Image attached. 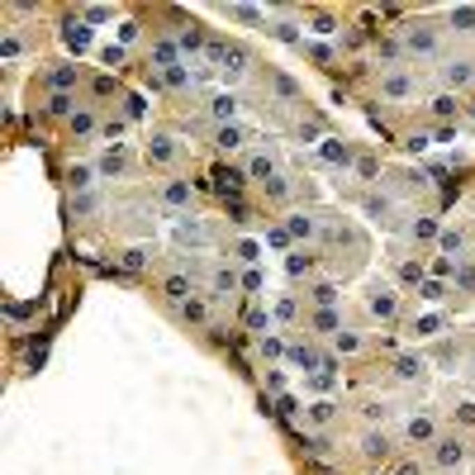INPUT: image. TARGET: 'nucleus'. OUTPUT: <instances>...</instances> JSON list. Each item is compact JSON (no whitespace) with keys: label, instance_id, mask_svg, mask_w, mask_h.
<instances>
[{"label":"nucleus","instance_id":"nucleus-40","mask_svg":"<svg viewBox=\"0 0 475 475\" xmlns=\"http://www.w3.org/2000/svg\"><path fill=\"white\" fill-rule=\"evenodd\" d=\"M333 347H338V352H357V347H361V338H357V333H338V338H333Z\"/></svg>","mask_w":475,"mask_h":475},{"label":"nucleus","instance_id":"nucleus-35","mask_svg":"<svg viewBox=\"0 0 475 475\" xmlns=\"http://www.w3.org/2000/svg\"><path fill=\"white\" fill-rule=\"evenodd\" d=\"M286 352H290V347L281 343V338H271V333L262 338V357H286Z\"/></svg>","mask_w":475,"mask_h":475},{"label":"nucleus","instance_id":"nucleus-9","mask_svg":"<svg viewBox=\"0 0 475 475\" xmlns=\"http://www.w3.org/2000/svg\"><path fill=\"white\" fill-rule=\"evenodd\" d=\"M323 157L333 162V166H352V148H347L343 138H323Z\"/></svg>","mask_w":475,"mask_h":475},{"label":"nucleus","instance_id":"nucleus-18","mask_svg":"<svg viewBox=\"0 0 475 475\" xmlns=\"http://www.w3.org/2000/svg\"><path fill=\"white\" fill-rule=\"evenodd\" d=\"M162 81H166L171 91H185V86H190V72H185V62H176V67H166V72H162Z\"/></svg>","mask_w":475,"mask_h":475},{"label":"nucleus","instance_id":"nucleus-39","mask_svg":"<svg viewBox=\"0 0 475 475\" xmlns=\"http://www.w3.org/2000/svg\"><path fill=\"white\" fill-rule=\"evenodd\" d=\"M91 176H95L91 166H72V190H86V185H91Z\"/></svg>","mask_w":475,"mask_h":475},{"label":"nucleus","instance_id":"nucleus-17","mask_svg":"<svg viewBox=\"0 0 475 475\" xmlns=\"http://www.w3.org/2000/svg\"><path fill=\"white\" fill-rule=\"evenodd\" d=\"M451 29H461V33H475V5H461V10H451Z\"/></svg>","mask_w":475,"mask_h":475},{"label":"nucleus","instance_id":"nucleus-41","mask_svg":"<svg viewBox=\"0 0 475 475\" xmlns=\"http://www.w3.org/2000/svg\"><path fill=\"white\" fill-rule=\"evenodd\" d=\"M176 43H181L185 53H195V48H200L205 38H200V29H185V33H181V38H176Z\"/></svg>","mask_w":475,"mask_h":475},{"label":"nucleus","instance_id":"nucleus-10","mask_svg":"<svg viewBox=\"0 0 475 475\" xmlns=\"http://www.w3.org/2000/svg\"><path fill=\"white\" fill-rule=\"evenodd\" d=\"M380 91H385V95H395V100H404V95L414 91V81L404 77V72H390V77H380Z\"/></svg>","mask_w":475,"mask_h":475},{"label":"nucleus","instance_id":"nucleus-12","mask_svg":"<svg viewBox=\"0 0 475 475\" xmlns=\"http://www.w3.org/2000/svg\"><path fill=\"white\" fill-rule=\"evenodd\" d=\"M48 81H53V91H57V95H67V91H72V86L81 81V67H57Z\"/></svg>","mask_w":475,"mask_h":475},{"label":"nucleus","instance_id":"nucleus-46","mask_svg":"<svg viewBox=\"0 0 475 475\" xmlns=\"http://www.w3.org/2000/svg\"><path fill=\"white\" fill-rule=\"evenodd\" d=\"M72 129H77V133H91V129H95V114H72Z\"/></svg>","mask_w":475,"mask_h":475},{"label":"nucleus","instance_id":"nucleus-26","mask_svg":"<svg viewBox=\"0 0 475 475\" xmlns=\"http://www.w3.org/2000/svg\"><path fill=\"white\" fill-rule=\"evenodd\" d=\"M309 266H314V257H309V252H290V257H286V271H290V276H304Z\"/></svg>","mask_w":475,"mask_h":475},{"label":"nucleus","instance_id":"nucleus-45","mask_svg":"<svg viewBox=\"0 0 475 475\" xmlns=\"http://www.w3.org/2000/svg\"><path fill=\"white\" fill-rule=\"evenodd\" d=\"M456 286H461V290H475V266H461V271H456Z\"/></svg>","mask_w":475,"mask_h":475},{"label":"nucleus","instance_id":"nucleus-2","mask_svg":"<svg viewBox=\"0 0 475 475\" xmlns=\"http://www.w3.org/2000/svg\"><path fill=\"white\" fill-rule=\"evenodd\" d=\"M62 38H67L72 53H86V48H91V24H86V20H67V24H62Z\"/></svg>","mask_w":475,"mask_h":475},{"label":"nucleus","instance_id":"nucleus-54","mask_svg":"<svg viewBox=\"0 0 475 475\" xmlns=\"http://www.w3.org/2000/svg\"><path fill=\"white\" fill-rule=\"evenodd\" d=\"M95 205H100L95 195H77V214H91V210H95Z\"/></svg>","mask_w":475,"mask_h":475},{"label":"nucleus","instance_id":"nucleus-13","mask_svg":"<svg viewBox=\"0 0 475 475\" xmlns=\"http://www.w3.org/2000/svg\"><path fill=\"white\" fill-rule=\"evenodd\" d=\"M442 77H447V86H471V81H475V67H471V62H447V72H442Z\"/></svg>","mask_w":475,"mask_h":475},{"label":"nucleus","instance_id":"nucleus-21","mask_svg":"<svg viewBox=\"0 0 475 475\" xmlns=\"http://www.w3.org/2000/svg\"><path fill=\"white\" fill-rule=\"evenodd\" d=\"M333 414H338V404H328V399H318V404H309V423H333Z\"/></svg>","mask_w":475,"mask_h":475},{"label":"nucleus","instance_id":"nucleus-24","mask_svg":"<svg viewBox=\"0 0 475 475\" xmlns=\"http://www.w3.org/2000/svg\"><path fill=\"white\" fill-rule=\"evenodd\" d=\"M153 62H157L162 72H166V67H176V43H157V48H153Z\"/></svg>","mask_w":475,"mask_h":475},{"label":"nucleus","instance_id":"nucleus-23","mask_svg":"<svg viewBox=\"0 0 475 475\" xmlns=\"http://www.w3.org/2000/svg\"><path fill=\"white\" fill-rule=\"evenodd\" d=\"M233 286H238V276L228 266H219V271H214V295H233Z\"/></svg>","mask_w":475,"mask_h":475},{"label":"nucleus","instance_id":"nucleus-37","mask_svg":"<svg viewBox=\"0 0 475 475\" xmlns=\"http://www.w3.org/2000/svg\"><path fill=\"white\" fill-rule=\"evenodd\" d=\"M266 195H271V200H286V195H290L286 176H271V181H266Z\"/></svg>","mask_w":475,"mask_h":475},{"label":"nucleus","instance_id":"nucleus-4","mask_svg":"<svg viewBox=\"0 0 475 475\" xmlns=\"http://www.w3.org/2000/svg\"><path fill=\"white\" fill-rule=\"evenodd\" d=\"M361 456H366V461H385V456H390V437H385V433H366V437H361Z\"/></svg>","mask_w":475,"mask_h":475},{"label":"nucleus","instance_id":"nucleus-16","mask_svg":"<svg viewBox=\"0 0 475 475\" xmlns=\"http://www.w3.org/2000/svg\"><path fill=\"white\" fill-rule=\"evenodd\" d=\"M247 176H262V181H271V176H276V162L266 157V153H257V157L247 162Z\"/></svg>","mask_w":475,"mask_h":475},{"label":"nucleus","instance_id":"nucleus-15","mask_svg":"<svg viewBox=\"0 0 475 475\" xmlns=\"http://www.w3.org/2000/svg\"><path fill=\"white\" fill-rule=\"evenodd\" d=\"M214 143H219L224 153H233V148H242V129H238V124H228V129L214 133Z\"/></svg>","mask_w":475,"mask_h":475},{"label":"nucleus","instance_id":"nucleus-57","mask_svg":"<svg viewBox=\"0 0 475 475\" xmlns=\"http://www.w3.org/2000/svg\"><path fill=\"white\" fill-rule=\"evenodd\" d=\"M395 475H423V466H419V461H399Z\"/></svg>","mask_w":475,"mask_h":475},{"label":"nucleus","instance_id":"nucleus-11","mask_svg":"<svg viewBox=\"0 0 475 475\" xmlns=\"http://www.w3.org/2000/svg\"><path fill=\"white\" fill-rule=\"evenodd\" d=\"M404 43H409V53H437V33H428V29H414Z\"/></svg>","mask_w":475,"mask_h":475},{"label":"nucleus","instance_id":"nucleus-53","mask_svg":"<svg viewBox=\"0 0 475 475\" xmlns=\"http://www.w3.org/2000/svg\"><path fill=\"white\" fill-rule=\"evenodd\" d=\"M276 414H281V419H290V414H295V399L281 395V399H276Z\"/></svg>","mask_w":475,"mask_h":475},{"label":"nucleus","instance_id":"nucleus-3","mask_svg":"<svg viewBox=\"0 0 475 475\" xmlns=\"http://www.w3.org/2000/svg\"><path fill=\"white\" fill-rule=\"evenodd\" d=\"M214 181H219L224 200H228V195H238V190L247 185V171H238V166H219V171H214Z\"/></svg>","mask_w":475,"mask_h":475},{"label":"nucleus","instance_id":"nucleus-34","mask_svg":"<svg viewBox=\"0 0 475 475\" xmlns=\"http://www.w3.org/2000/svg\"><path fill=\"white\" fill-rule=\"evenodd\" d=\"M271 81H276V91H281L286 100H295V95H299V86H295V81L286 77V72H276V77H271Z\"/></svg>","mask_w":475,"mask_h":475},{"label":"nucleus","instance_id":"nucleus-30","mask_svg":"<svg viewBox=\"0 0 475 475\" xmlns=\"http://www.w3.org/2000/svg\"><path fill=\"white\" fill-rule=\"evenodd\" d=\"M48 114H77V100H72V95H57V91H53V100H48Z\"/></svg>","mask_w":475,"mask_h":475},{"label":"nucleus","instance_id":"nucleus-27","mask_svg":"<svg viewBox=\"0 0 475 475\" xmlns=\"http://www.w3.org/2000/svg\"><path fill=\"white\" fill-rule=\"evenodd\" d=\"M314 299H318V309H333V304H338V286H328V281L314 286Z\"/></svg>","mask_w":475,"mask_h":475},{"label":"nucleus","instance_id":"nucleus-8","mask_svg":"<svg viewBox=\"0 0 475 475\" xmlns=\"http://www.w3.org/2000/svg\"><path fill=\"white\" fill-rule=\"evenodd\" d=\"M148 157L157 162V166H166V162L176 157V148H171V138H166V133H153V138H148Z\"/></svg>","mask_w":475,"mask_h":475},{"label":"nucleus","instance_id":"nucleus-42","mask_svg":"<svg viewBox=\"0 0 475 475\" xmlns=\"http://www.w3.org/2000/svg\"><path fill=\"white\" fill-rule=\"evenodd\" d=\"M166 200H171V205H185V200H190V190H185L181 181H171V185H166Z\"/></svg>","mask_w":475,"mask_h":475},{"label":"nucleus","instance_id":"nucleus-47","mask_svg":"<svg viewBox=\"0 0 475 475\" xmlns=\"http://www.w3.org/2000/svg\"><path fill=\"white\" fill-rule=\"evenodd\" d=\"M233 252L242 257V262H257V252H262V247H257V242H238Z\"/></svg>","mask_w":475,"mask_h":475},{"label":"nucleus","instance_id":"nucleus-49","mask_svg":"<svg viewBox=\"0 0 475 475\" xmlns=\"http://www.w3.org/2000/svg\"><path fill=\"white\" fill-rule=\"evenodd\" d=\"M143 257H148L143 247H129V252H124V266H129V271H138V266H143Z\"/></svg>","mask_w":475,"mask_h":475},{"label":"nucleus","instance_id":"nucleus-14","mask_svg":"<svg viewBox=\"0 0 475 475\" xmlns=\"http://www.w3.org/2000/svg\"><path fill=\"white\" fill-rule=\"evenodd\" d=\"M404 437H409V442H433V419H409Z\"/></svg>","mask_w":475,"mask_h":475},{"label":"nucleus","instance_id":"nucleus-6","mask_svg":"<svg viewBox=\"0 0 475 475\" xmlns=\"http://www.w3.org/2000/svg\"><path fill=\"white\" fill-rule=\"evenodd\" d=\"M423 371H428V361L414 357V352H404V357L395 361V375H399V380H423Z\"/></svg>","mask_w":475,"mask_h":475},{"label":"nucleus","instance_id":"nucleus-38","mask_svg":"<svg viewBox=\"0 0 475 475\" xmlns=\"http://www.w3.org/2000/svg\"><path fill=\"white\" fill-rule=\"evenodd\" d=\"M419 295H423V299H433V304H437V299H442L447 290H442V281H423V286H419Z\"/></svg>","mask_w":475,"mask_h":475},{"label":"nucleus","instance_id":"nucleus-58","mask_svg":"<svg viewBox=\"0 0 475 475\" xmlns=\"http://www.w3.org/2000/svg\"><path fill=\"white\" fill-rule=\"evenodd\" d=\"M114 91V77H95V95H109Z\"/></svg>","mask_w":475,"mask_h":475},{"label":"nucleus","instance_id":"nucleus-32","mask_svg":"<svg viewBox=\"0 0 475 475\" xmlns=\"http://www.w3.org/2000/svg\"><path fill=\"white\" fill-rule=\"evenodd\" d=\"M109 20H114L109 5H91V10H86V24H109Z\"/></svg>","mask_w":475,"mask_h":475},{"label":"nucleus","instance_id":"nucleus-25","mask_svg":"<svg viewBox=\"0 0 475 475\" xmlns=\"http://www.w3.org/2000/svg\"><path fill=\"white\" fill-rule=\"evenodd\" d=\"M456 109H461V100H456V95H437V100H433V114H437V119H451Z\"/></svg>","mask_w":475,"mask_h":475},{"label":"nucleus","instance_id":"nucleus-43","mask_svg":"<svg viewBox=\"0 0 475 475\" xmlns=\"http://www.w3.org/2000/svg\"><path fill=\"white\" fill-rule=\"evenodd\" d=\"M399 281H419V286H423V266L419 262H404V266H399Z\"/></svg>","mask_w":475,"mask_h":475},{"label":"nucleus","instance_id":"nucleus-7","mask_svg":"<svg viewBox=\"0 0 475 475\" xmlns=\"http://www.w3.org/2000/svg\"><path fill=\"white\" fill-rule=\"evenodd\" d=\"M395 309L399 304H395V290H390V286H380V290L371 295V314L375 318H395Z\"/></svg>","mask_w":475,"mask_h":475},{"label":"nucleus","instance_id":"nucleus-59","mask_svg":"<svg viewBox=\"0 0 475 475\" xmlns=\"http://www.w3.org/2000/svg\"><path fill=\"white\" fill-rule=\"evenodd\" d=\"M456 419H461V423H475V404H461V409H456Z\"/></svg>","mask_w":475,"mask_h":475},{"label":"nucleus","instance_id":"nucleus-36","mask_svg":"<svg viewBox=\"0 0 475 475\" xmlns=\"http://www.w3.org/2000/svg\"><path fill=\"white\" fill-rule=\"evenodd\" d=\"M414 238H419V242L423 238H442L437 233V219H419V224H414Z\"/></svg>","mask_w":475,"mask_h":475},{"label":"nucleus","instance_id":"nucleus-1","mask_svg":"<svg viewBox=\"0 0 475 475\" xmlns=\"http://www.w3.org/2000/svg\"><path fill=\"white\" fill-rule=\"evenodd\" d=\"M433 447H437V451H433V461H437L442 471H451V466L466 461V442H456V437H437Z\"/></svg>","mask_w":475,"mask_h":475},{"label":"nucleus","instance_id":"nucleus-56","mask_svg":"<svg viewBox=\"0 0 475 475\" xmlns=\"http://www.w3.org/2000/svg\"><path fill=\"white\" fill-rule=\"evenodd\" d=\"M100 57H105V67H119V62H124V48H105Z\"/></svg>","mask_w":475,"mask_h":475},{"label":"nucleus","instance_id":"nucleus-22","mask_svg":"<svg viewBox=\"0 0 475 475\" xmlns=\"http://www.w3.org/2000/svg\"><path fill=\"white\" fill-rule=\"evenodd\" d=\"M247 328H252V333H262V338L271 333V314H266L262 304H257V309H247Z\"/></svg>","mask_w":475,"mask_h":475},{"label":"nucleus","instance_id":"nucleus-5","mask_svg":"<svg viewBox=\"0 0 475 475\" xmlns=\"http://www.w3.org/2000/svg\"><path fill=\"white\" fill-rule=\"evenodd\" d=\"M210 114L219 119V129H228L238 119V95H214V105H210Z\"/></svg>","mask_w":475,"mask_h":475},{"label":"nucleus","instance_id":"nucleus-51","mask_svg":"<svg viewBox=\"0 0 475 475\" xmlns=\"http://www.w3.org/2000/svg\"><path fill=\"white\" fill-rule=\"evenodd\" d=\"M323 133V119H309V124H299V138H318Z\"/></svg>","mask_w":475,"mask_h":475},{"label":"nucleus","instance_id":"nucleus-29","mask_svg":"<svg viewBox=\"0 0 475 475\" xmlns=\"http://www.w3.org/2000/svg\"><path fill=\"white\" fill-rule=\"evenodd\" d=\"M286 228H290V238H314V219H304V214H295V219L286 224Z\"/></svg>","mask_w":475,"mask_h":475},{"label":"nucleus","instance_id":"nucleus-44","mask_svg":"<svg viewBox=\"0 0 475 475\" xmlns=\"http://www.w3.org/2000/svg\"><path fill=\"white\" fill-rule=\"evenodd\" d=\"M437 242H442V252H461V233H451V228H442Z\"/></svg>","mask_w":475,"mask_h":475},{"label":"nucleus","instance_id":"nucleus-31","mask_svg":"<svg viewBox=\"0 0 475 475\" xmlns=\"http://www.w3.org/2000/svg\"><path fill=\"white\" fill-rule=\"evenodd\" d=\"M166 295L185 304V295H190V281H185V276H171V281H166Z\"/></svg>","mask_w":475,"mask_h":475},{"label":"nucleus","instance_id":"nucleus-28","mask_svg":"<svg viewBox=\"0 0 475 475\" xmlns=\"http://www.w3.org/2000/svg\"><path fill=\"white\" fill-rule=\"evenodd\" d=\"M314 328H318V333H333V338H338V314H333V309H318V314H314Z\"/></svg>","mask_w":475,"mask_h":475},{"label":"nucleus","instance_id":"nucleus-20","mask_svg":"<svg viewBox=\"0 0 475 475\" xmlns=\"http://www.w3.org/2000/svg\"><path fill=\"white\" fill-rule=\"evenodd\" d=\"M119 171H124V148H109L100 162V176H119Z\"/></svg>","mask_w":475,"mask_h":475},{"label":"nucleus","instance_id":"nucleus-19","mask_svg":"<svg viewBox=\"0 0 475 475\" xmlns=\"http://www.w3.org/2000/svg\"><path fill=\"white\" fill-rule=\"evenodd\" d=\"M442 323H447L442 314H423L419 323H414V333H419V338H433V333H442Z\"/></svg>","mask_w":475,"mask_h":475},{"label":"nucleus","instance_id":"nucleus-33","mask_svg":"<svg viewBox=\"0 0 475 475\" xmlns=\"http://www.w3.org/2000/svg\"><path fill=\"white\" fill-rule=\"evenodd\" d=\"M181 314H185V323H205V304H200V299H185Z\"/></svg>","mask_w":475,"mask_h":475},{"label":"nucleus","instance_id":"nucleus-55","mask_svg":"<svg viewBox=\"0 0 475 475\" xmlns=\"http://www.w3.org/2000/svg\"><path fill=\"white\" fill-rule=\"evenodd\" d=\"M299 314V309H295V299H281V304H276V318H295Z\"/></svg>","mask_w":475,"mask_h":475},{"label":"nucleus","instance_id":"nucleus-50","mask_svg":"<svg viewBox=\"0 0 475 475\" xmlns=\"http://www.w3.org/2000/svg\"><path fill=\"white\" fill-rule=\"evenodd\" d=\"M266 242H271V247H286V242H290V228H271Z\"/></svg>","mask_w":475,"mask_h":475},{"label":"nucleus","instance_id":"nucleus-48","mask_svg":"<svg viewBox=\"0 0 475 475\" xmlns=\"http://www.w3.org/2000/svg\"><path fill=\"white\" fill-rule=\"evenodd\" d=\"M242 290H252V295L262 290V271H257V266H252V271H247V276H242Z\"/></svg>","mask_w":475,"mask_h":475},{"label":"nucleus","instance_id":"nucleus-52","mask_svg":"<svg viewBox=\"0 0 475 475\" xmlns=\"http://www.w3.org/2000/svg\"><path fill=\"white\" fill-rule=\"evenodd\" d=\"M304 451H309V456H323L328 442H323V437H304Z\"/></svg>","mask_w":475,"mask_h":475}]
</instances>
